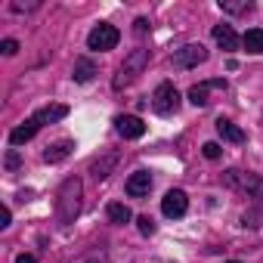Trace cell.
I'll list each match as a JSON object with an SVG mask.
<instances>
[{
    "instance_id": "1",
    "label": "cell",
    "mask_w": 263,
    "mask_h": 263,
    "mask_svg": "<svg viewBox=\"0 0 263 263\" xmlns=\"http://www.w3.org/2000/svg\"><path fill=\"white\" fill-rule=\"evenodd\" d=\"M81 198H84V183L81 177H68L62 186H59V195H56V217L59 223H74V217L81 214Z\"/></svg>"
},
{
    "instance_id": "2",
    "label": "cell",
    "mask_w": 263,
    "mask_h": 263,
    "mask_svg": "<svg viewBox=\"0 0 263 263\" xmlns=\"http://www.w3.org/2000/svg\"><path fill=\"white\" fill-rule=\"evenodd\" d=\"M223 183H226V189L241 192V195H248L251 201H257V204L263 208V177H257V174H251V171L232 167V171L223 174Z\"/></svg>"
},
{
    "instance_id": "3",
    "label": "cell",
    "mask_w": 263,
    "mask_h": 263,
    "mask_svg": "<svg viewBox=\"0 0 263 263\" xmlns=\"http://www.w3.org/2000/svg\"><path fill=\"white\" fill-rule=\"evenodd\" d=\"M146 65H149V50H143V47L130 50V53L124 56V62L118 65V74H115L111 87H115V90H124L127 84H134V81L146 71Z\"/></svg>"
},
{
    "instance_id": "4",
    "label": "cell",
    "mask_w": 263,
    "mask_h": 263,
    "mask_svg": "<svg viewBox=\"0 0 263 263\" xmlns=\"http://www.w3.org/2000/svg\"><path fill=\"white\" fill-rule=\"evenodd\" d=\"M118 41H121V31H118L115 25H108V22H99V25L87 34V50L105 53V50H115Z\"/></svg>"
},
{
    "instance_id": "5",
    "label": "cell",
    "mask_w": 263,
    "mask_h": 263,
    "mask_svg": "<svg viewBox=\"0 0 263 263\" xmlns=\"http://www.w3.org/2000/svg\"><path fill=\"white\" fill-rule=\"evenodd\" d=\"M152 108H155L158 115H174V111L180 108V93H177V87H174L171 81H164V84L155 87V93H152Z\"/></svg>"
},
{
    "instance_id": "6",
    "label": "cell",
    "mask_w": 263,
    "mask_h": 263,
    "mask_svg": "<svg viewBox=\"0 0 263 263\" xmlns=\"http://www.w3.org/2000/svg\"><path fill=\"white\" fill-rule=\"evenodd\" d=\"M204 59H208V50H204L201 44H186V47H180V50L171 56L174 68H180V71H186V68H198Z\"/></svg>"
},
{
    "instance_id": "7",
    "label": "cell",
    "mask_w": 263,
    "mask_h": 263,
    "mask_svg": "<svg viewBox=\"0 0 263 263\" xmlns=\"http://www.w3.org/2000/svg\"><path fill=\"white\" fill-rule=\"evenodd\" d=\"M214 90H226V81H223V78H211V81L192 84V87H189V102H192V105H208Z\"/></svg>"
},
{
    "instance_id": "8",
    "label": "cell",
    "mask_w": 263,
    "mask_h": 263,
    "mask_svg": "<svg viewBox=\"0 0 263 263\" xmlns=\"http://www.w3.org/2000/svg\"><path fill=\"white\" fill-rule=\"evenodd\" d=\"M186 211H189V198H186L183 189H171V192L161 198V214H164V217L177 220V217H183Z\"/></svg>"
},
{
    "instance_id": "9",
    "label": "cell",
    "mask_w": 263,
    "mask_h": 263,
    "mask_svg": "<svg viewBox=\"0 0 263 263\" xmlns=\"http://www.w3.org/2000/svg\"><path fill=\"white\" fill-rule=\"evenodd\" d=\"M115 130L124 137V140H140L146 134V124L137 118V115H118L115 118Z\"/></svg>"
},
{
    "instance_id": "10",
    "label": "cell",
    "mask_w": 263,
    "mask_h": 263,
    "mask_svg": "<svg viewBox=\"0 0 263 263\" xmlns=\"http://www.w3.org/2000/svg\"><path fill=\"white\" fill-rule=\"evenodd\" d=\"M124 189H127V195H130V198H143V195H149V189H152V174H149V171H137V174H130V177H127V183H124Z\"/></svg>"
},
{
    "instance_id": "11",
    "label": "cell",
    "mask_w": 263,
    "mask_h": 263,
    "mask_svg": "<svg viewBox=\"0 0 263 263\" xmlns=\"http://www.w3.org/2000/svg\"><path fill=\"white\" fill-rule=\"evenodd\" d=\"M37 130H41V124H37L34 118H28L25 124H19V127H13V130H10V143H13V146H22V143L34 140Z\"/></svg>"
},
{
    "instance_id": "12",
    "label": "cell",
    "mask_w": 263,
    "mask_h": 263,
    "mask_svg": "<svg viewBox=\"0 0 263 263\" xmlns=\"http://www.w3.org/2000/svg\"><path fill=\"white\" fill-rule=\"evenodd\" d=\"M214 41H217V47L220 50H226V53H232L235 47H238V34L232 31V25H214Z\"/></svg>"
},
{
    "instance_id": "13",
    "label": "cell",
    "mask_w": 263,
    "mask_h": 263,
    "mask_svg": "<svg viewBox=\"0 0 263 263\" xmlns=\"http://www.w3.org/2000/svg\"><path fill=\"white\" fill-rule=\"evenodd\" d=\"M71 149H74V140H59V143L47 146L44 161H47V164H59V161H65V158L71 155Z\"/></svg>"
},
{
    "instance_id": "14",
    "label": "cell",
    "mask_w": 263,
    "mask_h": 263,
    "mask_svg": "<svg viewBox=\"0 0 263 263\" xmlns=\"http://www.w3.org/2000/svg\"><path fill=\"white\" fill-rule=\"evenodd\" d=\"M217 134L226 140V143H245V130L238 124H232L229 118H220L217 121Z\"/></svg>"
},
{
    "instance_id": "15",
    "label": "cell",
    "mask_w": 263,
    "mask_h": 263,
    "mask_svg": "<svg viewBox=\"0 0 263 263\" xmlns=\"http://www.w3.org/2000/svg\"><path fill=\"white\" fill-rule=\"evenodd\" d=\"M68 115V105H44L41 111H34L31 118L37 121V124H53V121H62Z\"/></svg>"
},
{
    "instance_id": "16",
    "label": "cell",
    "mask_w": 263,
    "mask_h": 263,
    "mask_svg": "<svg viewBox=\"0 0 263 263\" xmlns=\"http://www.w3.org/2000/svg\"><path fill=\"white\" fill-rule=\"evenodd\" d=\"M93 74H96V65H93V59H87V56H81V59L74 62V68H71V78H74L78 84L93 81Z\"/></svg>"
},
{
    "instance_id": "17",
    "label": "cell",
    "mask_w": 263,
    "mask_h": 263,
    "mask_svg": "<svg viewBox=\"0 0 263 263\" xmlns=\"http://www.w3.org/2000/svg\"><path fill=\"white\" fill-rule=\"evenodd\" d=\"M118 164V155H102V158H96L93 164H90V174H93V180L99 183V180H105L108 174H111V167Z\"/></svg>"
},
{
    "instance_id": "18",
    "label": "cell",
    "mask_w": 263,
    "mask_h": 263,
    "mask_svg": "<svg viewBox=\"0 0 263 263\" xmlns=\"http://www.w3.org/2000/svg\"><path fill=\"white\" fill-rule=\"evenodd\" d=\"M105 214H108V220H111V223H118V226H124V223L134 220L130 208H127V204H121V201H111V204L105 208Z\"/></svg>"
},
{
    "instance_id": "19",
    "label": "cell",
    "mask_w": 263,
    "mask_h": 263,
    "mask_svg": "<svg viewBox=\"0 0 263 263\" xmlns=\"http://www.w3.org/2000/svg\"><path fill=\"white\" fill-rule=\"evenodd\" d=\"M241 44H245L248 53H263V28H248Z\"/></svg>"
},
{
    "instance_id": "20",
    "label": "cell",
    "mask_w": 263,
    "mask_h": 263,
    "mask_svg": "<svg viewBox=\"0 0 263 263\" xmlns=\"http://www.w3.org/2000/svg\"><path fill=\"white\" fill-rule=\"evenodd\" d=\"M220 10L229 13V16H241V13H251L254 4L251 0H220Z\"/></svg>"
},
{
    "instance_id": "21",
    "label": "cell",
    "mask_w": 263,
    "mask_h": 263,
    "mask_svg": "<svg viewBox=\"0 0 263 263\" xmlns=\"http://www.w3.org/2000/svg\"><path fill=\"white\" fill-rule=\"evenodd\" d=\"M137 226H140V232H143V235H152V232H155V220H152L149 214L137 217Z\"/></svg>"
},
{
    "instance_id": "22",
    "label": "cell",
    "mask_w": 263,
    "mask_h": 263,
    "mask_svg": "<svg viewBox=\"0 0 263 263\" xmlns=\"http://www.w3.org/2000/svg\"><path fill=\"white\" fill-rule=\"evenodd\" d=\"M201 152H204V158H208V161H217L223 149H220V143H204V146H201Z\"/></svg>"
},
{
    "instance_id": "23",
    "label": "cell",
    "mask_w": 263,
    "mask_h": 263,
    "mask_svg": "<svg viewBox=\"0 0 263 263\" xmlns=\"http://www.w3.org/2000/svg\"><path fill=\"white\" fill-rule=\"evenodd\" d=\"M0 50H4V56H16V53H19V41H13V37H7L4 44H0Z\"/></svg>"
},
{
    "instance_id": "24",
    "label": "cell",
    "mask_w": 263,
    "mask_h": 263,
    "mask_svg": "<svg viewBox=\"0 0 263 263\" xmlns=\"http://www.w3.org/2000/svg\"><path fill=\"white\" fill-rule=\"evenodd\" d=\"M4 164H7L10 171H16V167L22 164V158H19V152H7V161H4Z\"/></svg>"
},
{
    "instance_id": "25",
    "label": "cell",
    "mask_w": 263,
    "mask_h": 263,
    "mask_svg": "<svg viewBox=\"0 0 263 263\" xmlns=\"http://www.w3.org/2000/svg\"><path fill=\"white\" fill-rule=\"evenodd\" d=\"M134 31H137V34H146V31H149V19H137V22H134Z\"/></svg>"
},
{
    "instance_id": "26",
    "label": "cell",
    "mask_w": 263,
    "mask_h": 263,
    "mask_svg": "<svg viewBox=\"0 0 263 263\" xmlns=\"http://www.w3.org/2000/svg\"><path fill=\"white\" fill-rule=\"evenodd\" d=\"M16 263H37V257H34V254H19Z\"/></svg>"
},
{
    "instance_id": "27",
    "label": "cell",
    "mask_w": 263,
    "mask_h": 263,
    "mask_svg": "<svg viewBox=\"0 0 263 263\" xmlns=\"http://www.w3.org/2000/svg\"><path fill=\"white\" fill-rule=\"evenodd\" d=\"M229 263H238V260H229Z\"/></svg>"
}]
</instances>
